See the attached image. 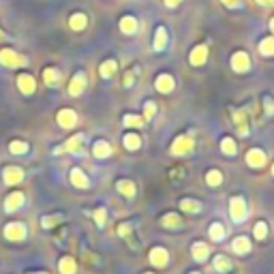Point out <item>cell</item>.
I'll list each match as a JSON object with an SVG mask.
<instances>
[{
    "label": "cell",
    "instance_id": "8d00e7d4",
    "mask_svg": "<svg viewBox=\"0 0 274 274\" xmlns=\"http://www.w3.org/2000/svg\"><path fill=\"white\" fill-rule=\"evenodd\" d=\"M253 234H255V238H257V240H264V238L268 236V225H266L264 221H259V223L255 225V229H253Z\"/></svg>",
    "mask_w": 274,
    "mask_h": 274
},
{
    "label": "cell",
    "instance_id": "60d3db41",
    "mask_svg": "<svg viewBox=\"0 0 274 274\" xmlns=\"http://www.w3.org/2000/svg\"><path fill=\"white\" fill-rule=\"evenodd\" d=\"M58 221H60V217H47V219L41 221V225H43V227H52V225H56Z\"/></svg>",
    "mask_w": 274,
    "mask_h": 274
},
{
    "label": "cell",
    "instance_id": "2e32d148",
    "mask_svg": "<svg viewBox=\"0 0 274 274\" xmlns=\"http://www.w3.org/2000/svg\"><path fill=\"white\" fill-rule=\"evenodd\" d=\"M234 122L238 127V133H240L242 137L248 135V122H246V116L242 112H234Z\"/></svg>",
    "mask_w": 274,
    "mask_h": 274
},
{
    "label": "cell",
    "instance_id": "9c48e42d",
    "mask_svg": "<svg viewBox=\"0 0 274 274\" xmlns=\"http://www.w3.org/2000/svg\"><path fill=\"white\" fill-rule=\"evenodd\" d=\"M174 86H176V81H174V77H172V75H167V73H163V75H159L157 79H154V88H157L159 92H163V94L172 92V90H174Z\"/></svg>",
    "mask_w": 274,
    "mask_h": 274
},
{
    "label": "cell",
    "instance_id": "7402d4cb",
    "mask_svg": "<svg viewBox=\"0 0 274 274\" xmlns=\"http://www.w3.org/2000/svg\"><path fill=\"white\" fill-rule=\"evenodd\" d=\"M120 30H122L124 34H135V30H137V19H135V17H131V15L122 17V22H120Z\"/></svg>",
    "mask_w": 274,
    "mask_h": 274
},
{
    "label": "cell",
    "instance_id": "f907efd6",
    "mask_svg": "<svg viewBox=\"0 0 274 274\" xmlns=\"http://www.w3.org/2000/svg\"><path fill=\"white\" fill-rule=\"evenodd\" d=\"M37 274H45V272H37Z\"/></svg>",
    "mask_w": 274,
    "mask_h": 274
},
{
    "label": "cell",
    "instance_id": "ac0fdd59",
    "mask_svg": "<svg viewBox=\"0 0 274 274\" xmlns=\"http://www.w3.org/2000/svg\"><path fill=\"white\" fill-rule=\"evenodd\" d=\"M24 178V172L19 167H7L5 170V182L7 184H17Z\"/></svg>",
    "mask_w": 274,
    "mask_h": 274
},
{
    "label": "cell",
    "instance_id": "7a4b0ae2",
    "mask_svg": "<svg viewBox=\"0 0 274 274\" xmlns=\"http://www.w3.org/2000/svg\"><path fill=\"white\" fill-rule=\"evenodd\" d=\"M229 212H231V219L236 223H242L246 219V201L242 197H234L229 201Z\"/></svg>",
    "mask_w": 274,
    "mask_h": 274
},
{
    "label": "cell",
    "instance_id": "277c9868",
    "mask_svg": "<svg viewBox=\"0 0 274 274\" xmlns=\"http://www.w3.org/2000/svg\"><path fill=\"white\" fill-rule=\"evenodd\" d=\"M0 62L13 69V67L26 65V58H24V56H17L15 52H11V50H3V52H0Z\"/></svg>",
    "mask_w": 274,
    "mask_h": 274
},
{
    "label": "cell",
    "instance_id": "603a6c76",
    "mask_svg": "<svg viewBox=\"0 0 274 274\" xmlns=\"http://www.w3.org/2000/svg\"><path fill=\"white\" fill-rule=\"evenodd\" d=\"M58 268H60L62 274H75V270H77L73 257H62V259H60V264H58Z\"/></svg>",
    "mask_w": 274,
    "mask_h": 274
},
{
    "label": "cell",
    "instance_id": "30bf717a",
    "mask_svg": "<svg viewBox=\"0 0 274 274\" xmlns=\"http://www.w3.org/2000/svg\"><path fill=\"white\" fill-rule=\"evenodd\" d=\"M167 259H170L167 251H165V248H161V246H157V248H152V251H150V264H152V266L163 268V266H167Z\"/></svg>",
    "mask_w": 274,
    "mask_h": 274
},
{
    "label": "cell",
    "instance_id": "7bdbcfd3",
    "mask_svg": "<svg viewBox=\"0 0 274 274\" xmlns=\"http://www.w3.org/2000/svg\"><path fill=\"white\" fill-rule=\"evenodd\" d=\"M135 73H137V71H135ZM135 73H127V75H124V86H127V88L133 86V81H135Z\"/></svg>",
    "mask_w": 274,
    "mask_h": 274
},
{
    "label": "cell",
    "instance_id": "ee69618b",
    "mask_svg": "<svg viewBox=\"0 0 274 274\" xmlns=\"http://www.w3.org/2000/svg\"><path fill=\"white\" fill-rule=\"evenodd\" d=\"M221 3L225 7H229V9H238V7H240V0H221Z\"/></svg>",
    "mask_w": 274,
    "mask_h": 274
},
{
    "label": "cell",
    "instance_id": "5b68a950",
    "mask_svg": "<svg viewBox=\"0 0 274 274\" xmlns=\"http://www.w3.org/2000/svg\"><path fill=\"white\" fill-rule=\"evenodd\" d=\"M246 163L251 165V167H255V170L264 167V165H266V152H264V150H259V148L248 150V154H246Z\"/></svg>",
    "mask_w": 274,
    "mask_h": 274
},
{
    "label": "cell",
    "instance_id": "6da1fadb",
    "mask_svg": "<svg viewBox=\"0 0 274 274\" xmlns=\"http://www.w3.org/2000/svg\"><path fill=\"white\" fill-rule=\"evenodd\" d=\"M195 148V141L191 135H180V137H176L174 139V144H172V154L174 157H184V154H191Z\"/></svg>",
    "mask_w": 274,
    "mask_h": 274
},
{
    "label": "cell",
    "instance_id": "7c38bea8",
    "mask_svg": "<svg viewBox=\"0 0 274 274\" xmlns=\"http://www.w3.org/2000/svg\"><path fill=\"white\" fill-rule=\"evenodd\" d=\"M86 88V73H77L73 79H71L69 84V94H73V97H77V94H81Z\"/></svg>",
    "mask_w": 274,
    "mask_h": 274
},
{
    "label": "cell",
    "instance_id": "4dcf8cb0",
    "mask_svg": "<svg viewBox=\"0 0 274 274\" xmlns=\"http://www.w3.org/2000/svg\"><path fill=\"white\" fill-rule=\"evenodd\" d=\"M163 225H165V227H180V225H182V219L180 217H178V214H165V217H163Z\"/></svg>",
    "mask_w": 274,
    "mask_h": 274
},
{
    "label": "cell",
    "instance_id": "ab89813d",
    "mask_svg": "<svg viewBox=\"0 0 274 274\" xmlns=\"http://www.w3.org/2000/svg\"><path fill=\"white\" fill-rule=\"evenodd\" d=\"M105 217H107V212L103 208H99L97 212H94V221H97L99 227H103V225H105Z\"/></svg>",
    "mask_w": 274,
    "mask_h": 274
},
{
    "label": "cell",
    "instance_id": "44dd1931",
    "mask_svg": "<svg viewBox=\"0 0 274 274\" xmlns=\"http://www.w3.org/2000/svg\"><path fill=\"white\" fill-rule=\"evenodd\" d=\"M86 24H88V17L84 13H75V15H71V19H69V26L73 30H84Z\"/></svg>",
    "mask_w": 274,
    "mask_h": 274
},
{
    "label": "cell",
    "instance_id": "f546056e",
    "mask_svg": "<svg viewBox=\"0 0 274 274\" xmlns=\"http://www.w3.org/2000/svg\"><path fill=\"white\" fill-rule=\"evenodd\" d=\"M124 124L127 127H133V129H141V127H144V118L135 116V114H127L124 116Z\"/></svg>",
    "mask_w": 274,
    "mask_h": 274
},
{
    "label": "cell",
    "instance_id": "ba28073f",
    "mask_svg": "<svg viewBox=\"0 0 274 274\" xmlns=\"http://www.w3.org/2000/svg\"><path fill=\"white\" fill-rule=\"evenodd\" d=\"M5 236L9 240H24V238H26V227H24L22 223H11L5 227Z\"/></svg>",
    "mask_w": 274,
    "mask_h": 274
},
{
    "label": "cell",
    "instance_id": "ffe728a7",
    "mask_svg": "<svg viewBox=\"0 0 274 274\" xmlns=\"http://www.w3.org/2000/svg\"><path fill=\"white\" fill-rule=\"evenodd\" d=\"M234 251L238 255H244V253L251 251V242H248V238H244V236L236 238V240H234Z\"/></svg>",
    "mask_w": 274,
    "mask_h": 274
},
{
    "label": "cell",
    "instance_id": "d4e9b609",
    "mask_svg": "<svg viewBox=\"0 0 274 274\" xmlns=\"http://www.w3.org/2000/svg\"><path fill=\"white\" fill-rule=\"evenodd\" d=\"M116 188L120 191V193H122L124 197H133V195H135V184L131 182V180H118Z\"/></svg>",
    "mask_w": 274,
    "mask_h": 274
},
{
    "label": "cell",
    "instance_id": "5bb4252c",
    "mask_svg": "<svg viewBox=\"0 0 274 274\" xmlns=\"http://www.w3.org/2000/svg\"><path fill=\"white\" fill-rule=\"evenodd\" d=\"M22 204H24V195H22V193H11V195L5 199V210H7V212H13V210L22 208Z\"/></svg>",
    "mask_w": 274,
    "mask_h": 274
},
{
    "label": "cell",
    "instance_id": "d6a6232c",
    "mask_svg": "<svg viewBox=\"0 0 274 274\" xmlns=\"http://www.w3.org/2000/svg\"><path fill=\"white\" fill-rule=\"evenodd\" d=\"M193 257H195L197 261H204V259L208 257V246H206L204 242H197V244L193 246Z\"/></svg>",
    "mask_w": 274,
    "mask_h": 274
},
{
    "label": "cell",
    "instance_id": "4fadbf2b",
    "mask_svg": "<svg viewBox=\"0 0 274 274\" xmlns=\"http://www.w3.org/2000/svg\"><path fill=\"white\" fill-rule=\"evenodd\" d=\"M165 45H167V30H165L163 26L157 28V32H154V41H152V47L154 52H163Z\"/></svg>",
    "mask_w": 274,
    "mask_h": 274
},
{
    "label": "cell",
    "instance_id": "e0dca14e",
    "mask_svg": "<svg viewBox=\"0 0 274 274\" xmlns=\"http://www.w3.org/2000/svg\"><path fill=\"white\" fill-rule=\"evenodd\" d=\"M92 152H94V157L97 159H107L112 154V146L107 144V141H97V144H94V148H92Z\"/></svg>",
    "mask_w": 274,
    "mask_h": 274
},
{
    "label": "cell",
    "instance_id": "d590c367",
    "mask_svg": "<svg viewBox=\"0 0 274 274\" xmlns=\"http://www.w3.org/2000/svg\"><path fill=\"white\" fill-rule=\"evenodd\" d=\"M116 69H118L116 60H107V62L101 65V75H103V77H112V75L116 73Z\"/></svg>",
    "mask_w": 274,
    "mask_h": 274
},
{
    "label": "cell",
    "instance_id": "f35d334b",
    "mask_svg": "<svg viewBox=\"0 0 274 274\" xmlns=\"http://www.w3.org/2000/svg\"><path fill=\"white\" fill-rule=\"evenodd\" d=\"M154 114H157V103L148 101V103H146V112H144V120H150Z\"/></svg>",
    "mask_w": 274,
    "mask_h": 274
},
{
    "label": "cell",
    "instance_id": "7dc6e473",
    "mask_svg": "<svg viewBox=\"0 0 274 274\" xmlns=\"http://www.w3.org/2000/svg\"><path fill=\"white\" fill-rule=\"evenodd\" d=\"M180 3H182V0H165V5H167L170 9H172V7H178Z\"/></svg>",
    "mask_w": 274,
    "mask_h": 274
},
{
    "label": "cell",
    "instance_id": "bcb514c9",
    "mask_svg": "<svg viewBox=\"0 0 274 274\" xmlns=\"http://www.w3.org/2000/svg\"><path fill=\"white\" fill-rule=\"evenodd\" d=\"M255 3L261 7H274V0H255Z\"/></svg>",
    "mask_w": 274,
    "mask_h": 274
},
{
    "label": "cell",
    "instance_id": "3957f363",
    "mask_svg": "<svg viewBox=\"0 0 274 274\" xmlns=\"http://www.w3.org/2000/svg\"><path fill=\"white\" fill-rule=\"evenodd\" d=\"M231 69L236 73H246L248 69H251V58H248L246 52H236L231 56Z\"/></svg>",
    "mask_w": 274,
    "mask_h": 274
},
{
    "label": "cell",
    "instance_id": "f1b7e54d",
    "mask_svg": "<svg viewBox=\"0 0 274 274\" xmlns=\"http://www.w3.org/2000/svg\"><path fill=\"white\" fill-rule=\"evenodd\" d=\"M214 268H217V272H229L231 270V261L225 255H219L217 259H214Z\"/></svg>",
    "mask_w": 274,
    "mask_h": 274
},
{
    "label": "cell",
    "instance_id": "d6986e66",
    "mask_svg": "<svg viewBox=\"0 0 274 274\" xmlns=\"http://www.w3.org/2000/svg\"><path fill=\"white\" fill-rule=\"evenodd\" d=\"M17 84H19V90L24 94H32L34 92V79H32V75H19Z\"/></svg>",
    "mask_w": 274,
    "mask_h": 274
},
{
    "label": "cell",
    "instance_id": "1f68e13d",
    "mask_svg": "<svg viewBox=\"0 0 274 274\" xmlns=\"http://www.w3.org/2000/svg\"><path fill=\"white\" fill-rule=\"evenodd\" d=\"M206 182H208L210 186H219V184L223 182V174H221L219 170L208 172V174H206Z\"/></svg>",
    "mask_w": 274,
    "mask_h": 274
},
{
    "label": "cell",
    "instance_id": "e575fe53",
    "mask_svg": "<svg viewBox=\"0 0 274 274\" xmlns=\"http://www.w3.org/2000/svg\"><path fill=\"white\" fill-rule=\"evenodd\" d=\"M180 208L184 212H199L201 210V204H199V201H195V199H182L180 201Z\"/></svg>",
    "mask_w": 274,
    "mask_h": 274
},
{
    "label": "cell",
    "instance_id": "681fc988",
    "mask_svg": "<svg viewBox=\"0 0 274 274\" xmlns=\"http://www.w3.org/2000/svg\"><path fill=\"white\" fill-rule=\"evenodd\" d=\"M272 176H274V165H272Z\"/></svg>",
    "mask_w": 274,
    "mask_h": 274
},
{
    "label": "cell",
    "instance_id": "8992f818",
    "mask_svg": "<svg viewBox=\"0 0 274 274\" xmlns=\"http://www.w3.org/2000/svg\"><path fill=\"white\" fill-rule=\"evenodd\" d=\"M208 60V47L206 45H197L193 52H191V56H188V62L193 65V67H201Z\"/></svg>",
    "mask_w": 274,
    "mask_h": 274
},
{
    "label": "cell",
    "instance_id": "b9f144b4",
    "mask_svg": "<svg viewBox=\"0 0 274 274\" xmlns=\"http://www.w3.org/2000/svg\"><path fill=\"white\" fill-rule=\"evenodd\" d=\"M264 107H266L268 116H274V101L272 99H264Z\"/></svg>",
    "mask_w": 274,
    "mask_h": 274
},
{
    "label": "cell",
    "instance_id": "816d5d0a",
    "mask_svg": "<svg viewBox=\"0 0 274 274\" xmlns=\"http://www.w3.org/2000/svg\"><path fill=\"white\" fill-rule=\"evenodd\" d=\"M193 274H197V272H193Z\"/></svg>",
    "mask_w": 274,
    "mask_h": 274
},
{
    "label": "cell",
    "instance_id": "52a82bcc",
    "mask_svg": "<svg viewBox=\"0 0 274 274\" xmlns=\"http://www.w3.org/2000/svg\"><path fill=\"white\" fill-rule=\"evenodd\" d=\"M81 144H84V135L79 133V135H73V137H71L65 146L56 148L54 152H56V154H58V152H81Z\"/></svg>",
    "mask_w": 274,
    "mask_h": 274
},
{
    "label": "cell",
    "instance_id": "74e56055",
    "mask_svg": "<svg viewBox=\"0 0 274 274\" xmlns=\"http://www.w3.org/2000/svg\"><path fill=\"white\" fill-rule=\"evenodd\" d=\"M9 150L15 152V154H22L28 150V144H22V141H13V144H9Z\"/></svg>",
    "mask_w": 274,
    "mask_h": 274
},
{
    "label": "cell",
    "instance_id": "cb8c5ba5",
    "mask_svg": "<svg viewBox=\"0 0 274 274\" xmlns=\"http://www.w3.org/2000/svg\"><path fill=\"white\" fill-rule=\"evenodd\" d=\"M141 146V137L137 133H127L124 135V148L127 150H139Z\"/></svg>",
    "mask_w": 274,
    "mask_h": 274
},
{
    "label": "cell",
    "instance_id": "8fae6325",
    "mask_svg": "<svg viewBox=\"0 0 274 274\" xmlns=\"http://www.w3.org/2000/svg\"><path fill=\"white\" fill-rule=\"evenodd\" d=\"M77 122V114L73 110H62V112H58V124H60L62 129H71V127H75Z\"/></svg>",
    "mask_w": 274,
    "mask_h": 274
},
{
    "label": "cell",
    "instance_id": "4316f807",
    "mask_svg": "<svg viewBox=\"0 0 274 274\" xmlns=\"http://www.w3.org/2000/svg\"><path fill=\"white\" fill-rule=\"evenodd\" d=\"M43 79H45V84L47 86H56L58 84V79H60V73H58L56 69H45V73H43Z\"/></svg>",
    "mask_w": 274,
    "mask_h": 274
},
{
    "label": "cell",
    "instance_id": "c3c4849f",
    "mask_svg": "<svg viewBox=\"0 0 274 274\" xmlns=\"http://www.w3.org/2000/svg\"><path fill=\"white\" fill-rule=\"evenodd\" d=\"M270 30H272V32H274V17H272V19H270Z\"/></svg>",
    "mask_w": 274,
    "mask_h": 274
},
{
    "label": "cell",
    "instance_id": "9a60e30c",
    "mask_svg": "<svg viewBox=\"0 0 274 274\" xmlns=\"http://www.w3.org/2000/svg\"><path fill=\"white\" fill-rule=\"evenodd\" d=\"M71 182H73L77 188H88V178L81 170H71Z\"/></svg>",
    "mask_w": 274,
    "mask_h": 274
},
{
    "label": "cell",
    "instance_id": "83f0119b",
    "mask_svg": "<svg viewBox=\"0 0 274 274\" xmlns=\"http://www.w3.org/2000/svg\"><path fill=\"white\" fill-rule=\"evenodd\" d=\"M221 150H223V154H227V157H234L236 154V141L231 139V137H223V141H221Z\"/></svg>",
    "mask_w": 274,
    "mask_h": 274
},
{
    "label": "cell",
    "instance_id": "836d02e7",
    "mask_svg": "<svg viewBox=\"0 0 274 274\" xmlns=\"http://www.w3.org/2000/svg\"><path fill=\"white\" fill-rule=\"evenodd\" d=\"M225 234H227V231H225V227H223L221 223H214L212 227H210V238H212V240H217V242L223 240Z\"/></svg>",
    "mask_w": 274,
    "mask_h": 274
},
{
    "label": "cell",
    "instance_id": "484cf974",
    "mask_svg": "<svg viewBox=\"0 0 274 274\" xmlns=\"http://www.w3.org/2000/svg\"><path fill=\"white\" fill-rule=\"evenodd\" d=\"M259 54L261 56H274V37H266L259 43Z\"/></svg>",
    "mask_w": 274,
    "mask_h": 274
},
{
    "label": "cell",
    "instance_id": "f6af8a7d",
    "mask_svg": "<svg viewBox=\"0 0 274 274\" xmlns=\"http://www.w3.org/2000/svg\"><path fill=\"white\" fill-rule=\"evenodd\" d=\"M118 234H120V236H129L131 234V225H120V227H118Z\"/></svg>",
    "mask_w": 274,
    "mask_h": 274
}]
</instances>
